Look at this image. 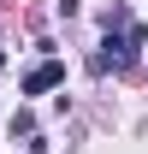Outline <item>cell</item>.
<instances>
[{"instance_id": "6da1fadb", "label": "cell", "mask_w": 148, "mask_h": 154, "mask_svg": "<svg viewBox=\"0 0 148 154\" xmlns=\"http://www.w3.org/2000/svg\"><path fill=\"white\" fill-rule=\"evenodd\" d=\"M59 83H65V65H59V59H42L36 71L24 77V95H48V89H59Z\"/></svg>"}, {"instance_id": "7a4b0ae2", "label": "cell", "mask_w": 148, "mask_h": 154, "mask_svg": "<svg viewBox=\"0 0 148 154\" xmlns=\"http://www.w3.org/2000/svg\"><path fill=\"white\" fill-rule=\"evenodd\" d=\"M12 136H36V113H30V107L12 113Z\"/></svg>"}, {"instance_id": "3957f363", "label": "cell", "mask_w": 148, "mask_h": 154, "mask_svg": "<svg viewBox=\"0 0 148 154\" xmlns=\"http://www.w3.org/2000/svg\"><path fill=\"white\" fill-rule=\"evenodd\" d=\"M30 154H48V148H42V142H30Z\"/></svg>"}]
</instances>
